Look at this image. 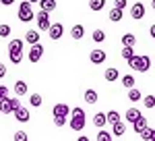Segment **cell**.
Instances as JSON below:
<instances>
[{
  "instance_id": "cell-30",
  "label": "cell",
  "mask_w": 155,
  "mask_h": 141,
  "mask_svg": "<svg viewBox=\"0 0 155 141\" xmlns=\"http://www.w3.org/2000/svg\"><path fill=\"white\" fill-rule=\"evenodd\" d=\"M141 100H143V106L149 108V110L155 106V95H145V98H141Z\"/></svg>"
},
{
  "instance_id": "cell-35",
  "label": "cell",
  "mask_w": 155,
  "mask_h": 141,
  "mask_svg": "<svg viewBox=\"0 0 155 141\" xmlns=\"http://www.w3.org/2000/svg\"><path fill=\"white\" fill-rule=\"evenodd\" d=\"M11 35V25H0V37H8Z\"/></svg>"
},
{
  "instance_id": "cell-17",
  "label": "cell",
  "mask_w": 155,
  "mask_h": 141,
  "mask_svg": "<svg viewBox=\"0 0 155 141\" xmlns=\"http://www.w3.org/2000/svg\"><path fill=\"white\" fill-rule=\"evenodd\" d=\"M122 17H124V15H122V9H118V6H114V9L110 11V15H107V19H110V21H114V23H118Z\"/></svg>"
},
{
  "instance_id": "cell-42",
  "label": "cell",
  "mask_w": 155,
  "mask_h": 141,
  "mask_svg": "<svg viewBox=\"0 0 155 141\" xmlns=\"http://www.w3.org/2000/svg\"><path fill=\"white\" fill-rule=\"evenodd\" d=\"M0 2H2L4 6H11V4H12V2H15V0H0Z\"/></svg>"
},
{
  "instance_id": "cell-39",
  "label": "cell",
  "mask_w": 155,
  "mask_h": 141,
  "mask_svg": "<svg viewBox=\"0 0 155 141\" xmlns=\"http://www.w3.org/2000/svg\"><path fill=\"white\" fill-rule=\"evenodd\" d=\"M116 6L124 11V9H126V0H116Z\"/></svg>"
},
{
  "instance_id": "cell-36",
  "label": "cell",
  "mask_w": 155,
  "mask_h": 141,
  "mask_svg": "<svg viewBox=\"0 0 155 141\" xmlns=\"http://www.w3.org/2000/svg\"><path fill=\"white\" fill-rule=\"evenodd\" d=\"M54 125L56 127H64L66 125V116H54Z\"/></svg>"
},
{
  "instance_id": "cell-11",
  "label": "cell",
  "mask_w": 155,
  "mask_h": 141,
  "mask_svg": "<svg viewBox=\"0 0 155 141\" xmlns=\"http://www.w3.org/2000/svg\"><path fill=\"white\" fill-rule=\"evenodd\" d=\"M52 112H54V116H68V114H71V108L66 104H56Z\"/></svg>"
},
{
  "instance_id": "cell-12",
  "label": "cell",
  "mask_w": 155,
  "mask_h": 141,
  "mask_svg": "<svg viewBox=\"0 0 155 141\" xmlns=\"http://www.w3.org/2000/svg\"><path fill=\"white\" fill-rule=\"evenodd\" d=\"M8 60H11L12 64H21V60H23V50H11V52H8Z\"/></svg>"
},
{
  "instance_id": "cell-8",
  "label": "cell",
  "mask_w": 155,
  "mask_h": 141,
  "mask_svg": "<svg viewBox=\"0 0 155 141\" xmlns=\"http://www.w3.org/2000/svg\"><path fill=\"white\" fill-rule=\"evenodd\" d=\"M106 58H107V54L104 50H91V54H89V60H91L93 64H104Z\"/></svg>"
},
{
  "instance_id": "cell-15",
  "label": "cell",
  "mask_w": 155,
  "mask_h": 141,
  "mask_svg": "<svg viewBox=\"0 0 155 141\" xmlns=\"http://www.w3.org/2000/svg\"><path fill=\"white\" fill-rule=\"evenodd\" d=\"M139 116H141V110H139V108H128L126 114H124V118H126L128 122H134Z\"/></svg>"
},
{
  "instance_id": "cell-16",
  "label": "cell",
  "mask_w": 155,
  "mask_h": 141,
  "mask_svg": "<svg viewBox=\"0 0 155 141\" xmlns=\"http://www.w3.org/2000/svg\"><path fill=\"white\" fill-rule=\"evenodd\" d=\"M15 94H17V98L27 95V83H25V81H17V83H15Z\"/></svg>"
},
{
  "instance_id": "cell-1",
  "label": "cell",
  "mask_w": 155,
  "mask_h": 141,
  "mask_svg": "<svg viewBox=\"0 0 155 141\" xmlns=\"http://www.w3.org/2000/svg\"><path fill=\"white\" fill-rule=\"evenodd\" d=\"M85 122H87V118H85V110L83 108H72L71 112V129L72 131H83L85 129Z\"/></svg>"
},
{
  "instance_id": "cell-7",
  "label": "cell",
  "mask_w": 155,
  "mask_h": 141,
  "mask_svg": "<svg viewBox=\"0 0 155 141\" xmlns=\"http://www.w3.org/2000/svg\"><path fill=\"white\" fill-rule=\"evenodd\" d=\"M48 33H50V37H52L54 42H56V40H60V37H62V33H64V27H62V23H50Z\"/></svg>"
},
{
  "instance_id": "cell-20",
  "label": "cell",
  "mask_w": 155,
  "mask_h": 141,
  "mask_svg": "<svg viewBox=\"0 0 155 141\" xmlns=\"http://www.w3.org/2000/svg\"><path fill=\"white\" fill-rule=\"evenodd\" d=\"M71 35H72V40H81V37L85 35V27L83 25H74V27L71 29Z\"/></svg>"
},
{
  "instance_id": "cell-24",
  "label": "cell",
  "mask_w": 155,
  "mask_h": 141,
  "mask_svg": "<svg viewBox=\"0 0 155 141\" xmlns=\"http://www.w3.org/2000/svg\"><path fill=\"white\" fill-rule=\"evenodd\" d=\"M85 102L87 104H97V91L95 89H87L85 91Z\"/></svg>"
},
{
  "instance_id": "cell-46",
  "label": "cell",
  "mask_w": 155,
  "mask_h": 141,
  "mask_svg": "<svg viewBox=\"0 0 155 141\" xmlns=\"http://www.w3.org/2000/svg\"><path fill=\"white\" fill-rule=\"evenodd\" d=\"M29 2H39V0H29Z\"/></svg>"
},
{
  "instance_id": "cell-28",
  "label": "cell",
  "mask_w": 155,
  "mask_h": 141,
  "mask_svg": "<svg viewBox=\"0 0 155 141\" xmlns=\"http://www.w3.org/2000/svg\"><path fill=\"white\" fill-rule=\"evenodd\" d=\"M11 50H23V40H11L8 42V52Z\"/></svg>"
},
{
  "instance_id": "cell-31",
  "label": "cell",
  "mask_w": 155,
  "mask_h": 141,
  "mask_svg": "<svg viewBox=\"0 0 155 141\" xmlns=\"http://www.w3.org/2000/svg\"><path fill=\"white\" fill-rule=\"evenodd\" d=\"M97 141H112V135H110V133L101 127V129H99V133H97Z\"/></svg>"
},
{
  "instance_id": "cell-18",
  "label": "cell",
  "mask_w": 155,
  "mask_h": 141,
  "mask_svg": "<svg viewBox=\"0 0 155 141\" xmlns=\"http://www.w3.org/2000/svg\"><path fill=\"white\" fill-rule=\"evenodd\" d=\"M39 6H41V11L52 12L56 9V0H39Z\"/></svg>"
},
{
  "instance_id": "cell-13",
  "label": "cell",
  "mask_w": 155,
  "mask_h": 141,
  "mask_svg": "<svg viewBox=\"0 0 155 141\" xmlns=\"http://www.w3.org/2000/svg\"><path fill=\"white\" fill-rule=\"evenodd\" d=\"M25 42L37 44V42H39V29H29V31L25 33Z\"/></svg>"
},
{
  "instance_id": "cell-3",
  "label": "cell",
  "mask_w": 155,
  "mask_h": 141,
  "mask_svg": "<svg viewBox=\"0 0 155 141\" xmlns=\"http://www.w3.org/2000/svg\"><path fill=\"white\" fill-rule=\"evenodd\" d=\"M17 15H19V19H21L23 23H29V21L35 19V12H33V9H31V2H29V0H27V2H21Z\"/></svg>"
},
{
  "instance_id": "cell-4",
  "label": "cell",
  "mask_w": 155,
  "mask_h": 141,
  "mask_svg": "<svg viewBox=\"0 0 155 141\" xmlns=\"http://www.w3.org/2000/svg\"><path fill=\"white\" fill-rule=\"evenodd\" d=\"M17 106H21V102H19V98H2V112L4 114H12V110L17 108Z\"/></svg>"
},
{
  "instance_id": "cell-45",
  "label": "cell",
  "mask_w": 155,
  "mask_h": 141,
  "mask_svg": "<svg viewBox=\"0 0 155 141\" xmlns=\"http://www.w3.org/2000/svg\"><path fill=\"white\" fill-rule=\"evenodd\" d=\"M151 6H153V11H155V0H153V2H151Z\"/></svg>"
},
{
  "instance_id": "cell-10",
  "label": "cell",
  "mask_w": 155,
  "mask_h": 141,
  "mask_svg": "<svg viewBox=\"0 0 155 141\" xmlns=\"http://www.w3.org/2000/svg\"><path fill=\"white\" fill-rule=\"evenodd\" d=\"M130 17L132 19H143L145 17V4L143 2H137V4H132V9H130Z\"/></svg>"
},
{
  "instance_id": "cell-34",
  "label": "cell",
  "mask_w": 155,
  "mask_h": 141,
  "mask_svg": "<svg viewBox=\"0 0 155 141\" xmlns=\"http://www.w3.org/2000/svg\"><path fill=\"white\" fill-rule=\"evenodd\" d=\"M104 40H106V33H104L101 29H95V31H93V42L99 44V42H104Z\"/></svg>"
},
{
  "instance_id": "cell-44",
  "label": "cell",
  "mask_w": 155,
  "mask_h": 141,
  "mask_svg": "<svg viewBox=\"0 0 155 141\" xmlns=\"http://www.w3.org/2000/svg\"><path fill=\"white\" fill-rule=\"evenodd\" d=\"M0 114H2V98H0Z\"/></svg>"
},
{
  "instance_id": "cell-22",
  "label": "cell",
  "mask_w": 155,
  "mask_h": 141,
  "mask_svg": "<svg viewBox=\"0 0 155 141\" xmlns=\"http://www.w3.org/2000/svg\"><path fill=\"white\" fill-rule=\"evenodd\" d=\"M112 125H114V133H112V135H118V137H122V135L126 133V125H124V122L116 120V122H112Z\"/></svg>"
},
{
  "instance_id": "cell-25",
  "label": "cell",
  "mask_w": 155,
  "mask_h": 141,
  "mask_svg": "<svg viewBox=\"0 0 155 141\" xmlns=\"http://www.w3.org/2000/svg\"><path fill=\"white\" fill-rule=\"evenodd\" d=\"M141 98H143V94H141L137 87H130V89H128V100H130V102H141Z\"/></svg>"
},
{
  "instance_id": "cell-14",
  "label": "cell",
  "mask_w": 155,
  "mask_h": 141,
  "mask_svg": "<svg viewBox=\"0 0 155 141\" xmlns=\"http://www.w3.org/2000/svg\"><path fill=\"white\" fill-rule=\"evenodd\" d=\"M132 127H134V133L139 135V133H141V131H143L145 127H147V118H145L143 114H141V116H139L137 120H134V122H132Z\"/></svg>"
},
{
  "instance_id": "cell-38",
  "label": "cell",
  "mask_w": 155,
  "mask_h": 141,
  "mask_svg": "<svg viewBox=\"0 0 155 141\" xmlns=\"http://www.w3.org/2000/svg\"><path fill=\"white\" fill-rule=\"evenodd\" d=\"M8 95V87L6 85H0V98H6Z\"/></svg>"
},
{
  "instance_id": "cell-33",
  "label": "cell",
  "mask_w": 155,
  "mask_h": 141,
  "mask_svg": "<svg viewBox=\"0 0 155 141\" xmlns=\"http://www.w3.org/2000/svg\"><path fill=\"white\" fill-rule=\"evenodd\" d=\"M106 118H107V122H116V120H120V114L116 112V110H110L106 114Z\"/></svg>"
},
{
  "instance_id": "cell-29",
  "label": "cell",
  "mask_w": 155,
  "mask_h": 141,
  "mask_svg": "<svg viewBox=\"0 0 155 141\" xmlns=\"http://www.w3.org/2000/svg\"><path fill=\"white\" fill-rule=\"evenodd\" d=\"M122 85H124L126 89L134 87V77H132V75H124V77H122Z\"/></svg>"
},
{
  "instance_id": "cell-2",
  "label": "cell",
  "mask_w": 155,
  "mask_h": 141,
  "mask_svg": "<svg viewBox=\"0 0 155 141\" xmlns=\"http://www.w3.org/2000/svg\"><path fill=\"white\" fill-rule=\"evenodd\" d=\"M126 62H128L130 69L139 70V73H147V70L151 69V58H149V56H137V54H134V56L128 58Z\"/></svg>"
},
{
  "instance_id": "cell-6",
  "label": "cell",
  "mask_w": 155,
  "mask_h": 141,
  "mask_svg": "<svg viewBox=\"0 0 155 141\" xmlns=\"http://www.w3.org/2000/svg\"><path fill=\"white\" fill-rule=\"evenodd\" d=\"M41 56H44V46H41L39 42H37V44H31V50H29V60L35 64Z\"/></svg>"
},
{
  "instance_id": "cell-40",
  "label": "cell",
  "mask_w": 155,
  "mask_h": 141,
  "mask_svg": "<svg viewBox=\"0 0 155 141\" xmlns=\"http://www.w3.org/2000/svg\"><path fill=\"white\" fill-rule=\"evenodd\" d=\"M4 75H6V67L0 62V77H4Z\"/></svg>"
},
{
  "instance_id": "cell-23",
  "label": "cell",
  "mask_w": 155,
  "mask_h": 141,
  "mask_svg": "<svg viewBox=\"0 0 155 141\" xmlns=\"http://www.w3.org/2000/svg\"><path fill=\"white\" fill-rule=\"evenodd\" d=\"M104 77H106V81H116L120 77V73H118V69H106V73H104Z\"/></svg>"
},
{
  "instance_id": "cell-43",
  "label": "cell",
  "mask_w": 155,
  "mask_h": 141,
  "mask_svg": "<svg viewBox=\"0 0 155 141\" xmlns=\"http://www.w3.org/2000/svg\"><path fill=\"white\" fill-rule=\"evenodd\" d=\"M151 141H155V129H151Z\"/></svg>"
},
{
  "instance_id": "cell-21",
  "label": "cell",
  "mask_w": 155,
  "mask_h": 141,
  "mask_svg": "<svg viewBox=\"0 0 155 141\" xmlns=\"http://www.w3.org/2000/svg\"><path fill=\"white\" fill-rule=\"evenodd\" d=\"M106 122H107V118H106V114H104V112H97L95 116H93V125H95L97 129H101Z\"/></svg>"
},
{
  "instance_id": "cell-9",
  "label": "cell",
  "mask_w": 155,
  "mask_h": 141,
  "mask_svg": "<svg viewBox=\"0 0 155 141\" xmlns=\"http://www.w3.org/2000/svg\"><path fill=\"white\" fill-rule=\"evenodd\" d=\"M12 114H15V118H17L19 122H27V120H29V110L23 108V106H17V108L12 110Z\"/></svg>"
},
{
  "instance_id": "cell-37",
  "label": "cell",
  "mask_w": 155,
  "mask_h": 141,
  "mask_svg": "<svg viewBox=\"0 0 155 141\" xmlns=\"http://www.w3.org/2000/svg\"><path fill=\"white\" fill-rule=\"evenodd\" d=\"M15 141H27V133L25 131H17L15 133Z\"/></svg>"
},
{
  "instance_id": "cell-32",
  "label": "cell",
  "mask_w": 155,
  "mask_h": 141,
  "mask_svg": "<svg viewBox=\"0 0 155 141\" xmlns=\"http://www.w3.org/2000/svg\"><path fill=\"white\" fill-rule=\"evenodd\" d=\"M29 104L33 106V108H39V106H41V95H39V94H33L31 98H29Z\"/></svg>"
},
{
  "instance_id": "cell-41",
  "label": "cell",
  "mask_w": 155,
  "mask_h": 141,
  "mask_svg": "<svg viewBox=\"0 0 155 141\" xmlns=\"http://www.w3.org/2000/svg\"><path fill=\"white\" fill-rule=\"evenodd\" d=\"M149 35H151V37H153V40H155V23L151 25V27H149Z\"/></svg>"
},
{
  "instance_id": "cell-5",
  "label": "cell",
  "mask_w": 155,
  "mask_h": 141,
  "mask_svg": "<svg viewBox=\"0 0 155 141\" xmlns=\"http://www.w3.org/2000/svg\"><path fill=\"white\" fill-rule=\"evenodd\" d=\"M50 12H46V11H39L37 12V29L39 31H48V27H50Z\"/></svg>"
},
{
  "instance_id": "cell-19",
  "label": "cell",
  "mask_w": 155,
  "mask_h": 141,
  "mask_svg": "<svg viewBox=\"0 0 155 141\" xmlns=\"http://www.w3.org/2000/svg\"><path fill=\"white\" fill-rule=\"evenodd\" d=\"M104 6H106V0H89V9L93 12L104 11Z\"/></svg>"
},
{
  "instance_id": "cell-27",
  "label": "cell",
  "mask_w": 155,
  "mask_h": 141,
  "mask_svg": "<svg viewBox=\"0 0 155 141\" xmlns=\"http://www.w3.org/2000/svg\"><path fill=\"white\" fill-rule=\"evenodd\" d=\"M120 54H122V58H124V60H128V58H132V56H134L137 52L132 50V46H124V48H122V52H120Z\"/></svg>"
},
{
  "instance_id": "cell-26",
  "label": "cell",
  "mask_w": 155,
  "mask_h": 141,
  "mask_svg": "<svg viewBox=\"0 0 155 141\" xmlns=\"http://www.w3.org/2000/svg\"><path fill=\"white\" fill-rule=\"evenodd\" d=\"M137 44V37L132 33H126V35H122V46H134Z\"/></svg>"
}]
</instances>
